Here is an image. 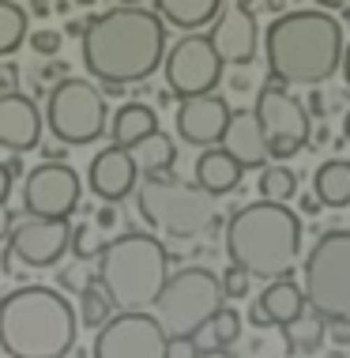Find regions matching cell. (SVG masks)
<instances>
[{
    "instance_id": "cell-1",
    "label": "cell",
    "mask_w": 350,
    "mask_h": 358,
    "mask_svg": "<svg viewBox=\"0 0 350 358\" xmlns=\"http://www.w3.org/2000/svg\"><path fill=\"white\" fill-rule=\"evenodd\" d=\"M166 57V23L154 12L121 4L87 19L83 27V64L94 80L124 87L140 83Z\"/></svg>"
},
{
    "instance_id": "cell-2",
    "label": "cell",
    "mask_w": 350,
    "mask_h": 358,
    "mask_svg": "<svg viewBox=\"0 0 350 358\" xmlns=\"http://www.w3.org/2000/svg\"><path fill=\"white\" fill-rule=\"evenodd\" d=\"M343 45V23L324 8L286 12L264 34L268 69L283 87H320L324 80H332L339 72Z\"/></svg>"
},
{
    "instance_id": "cell-3",
    "label": "cell",
    "mask_w": 350,
    "mask_h": 358,
    "mask_svg": "<svg viewBox=\"0 0 350 358\" xmlns=\"http://www.w3.org/2000/svg\"><path fill=\"white\" fill-rule=\"evenodd\" d=\"M80 317L50 287H19L0 298V351L8 358H64L75 347Z\"/></svg>"
},
{
    "instance_id": "cell-4",
    "label": "cell",
    "mask_w": 350,
    "mask_h": 358,
    "mask_svg": "<svg viewBox=\"0 0 350 358\" xmlns=\"http://www.w3.org/2000/svg\"><path fill=\"white\" fill-rule=\"evenodd\" d=\"M226 253L252 279H283L301 253V219L275 200L245 204L226 222Z\"/></svg>"
},
{
    "instance_id": "cell-5",
    "label": "cell",
    "mask_w": 350,
    "mask_h": 358,
    "mask_svg": "<svg viewBox=\"0 0 350 358\" xmlns=\"http://www.w3.org/2000/svg\"><path fill=\"white\" fill-rule=\"evenodd\" d=\"M99 257V283L110 294L113 309H121V313L151 309L170 279V253L151 234H121Z\"/></svg>"
},
{
    "instance_id": "cell-6",
    "label": "cell",
    "mask_w": 350,
    "mask_h": 358,
    "mask_svg": "<svg viewBox=\"0 0 350 358\" xmlns=\"http://www.w3.org/2000/svg\"><path fill=\"white\" fill-rule=\"evenodd\" d=\"M136 204L154 230L181 241L203 234L215 219V196L211 192H203L200 185H184V181L166 178V173H147V181L136 189Z\"/></svg>"
},
{
    "instance_id": "cell-7",
    "label": "cell",
    "mask_w": 350,
    "mask_h": 358,
    "mask_svg": "<svg viewBox=\"0 0 350 358\" xmlns=\"http://www.w3.org/2000/svg\"><path fill=\"white\" fill-rule=\"evenodd\" d=\"M305 306L324 321H350V230H328L305 257Z\"/></svg>"
},
{
    "instance_id": "cell-8",
    "label": "cell",
    "mask_w": 350,
    "mask_h": 358,
    "mask_svg": "<svg viewBox=\"0 0 350 358\" xmlns=\"http://www.w3.org/2000/svg\"><path fill=\"white\" fill-rule=\"evenodd\" d=\"M226 302L219 287V275L207 268H181L166 279V287L154 298V321L166 336H192L215 317V309Z\"/></svg>"
},
{
    "instance_id": "cell-9",
    "label": "cell",
    "mask_w": 350,
    "mask_h": 358,
    "mask_svg": "<svg viewBox=\"0 0 350 358\" xmlns=\"http://www.w3.org/2000/svg\"><path fill=\"white\" fill-rule=\"evenodd\" d=\"M105 99L94 83L87 80H57V87L50 91V102H45V129L53 132L68 148H87L105 132Z\"/></svg>"
},
{
    "instance_id": "cell-10",
    "label": "cell",
    "mask_w": 350,
    "mask_h": 358,
    "mask_svg": "<svg viewBox=\"0 0 350 358\" xmlns=\"http://www.w3.org/2000/svg\"><path fill=\"white\" fill-rule=\"evenodd\" d=\"M260 121V132L268 140V155L271 159H290L313 136V117H309L305 102L294 99L283 83H268L260 87L256 106H252Z\"/></svg>"
},
{
    "instance_id": "cell-11",
    "label": "cell",
    "mask_w": 350,
    "mask_h": 358,
    "mask_svg": "<svg viewBox=\"0 0 350 358\" xmlns=\"http://www.w3.org/2000/svg\"><path fill=\"white\" fill-rule=\"evenodd\" d=\"M162 72H166V87L177 94V99H192V94H207V91L219 87L222 61H219V53L211 50L207 34L189 31L166 50V57H162Z\"/></svg>"
},
{
    "instance_id": "cell-12",
    "label": "cell",
    "mask_w": 350,
    "mask_h": 358,
    "mask_svg": "<svg viewBox=\"0 0 350 358\" xmlns=\"http://www.w3.org/2000/svg\"><path fill=\"white\" fill-rule=\"evenodd\" d=\"M91 358H166V332L154 313H117L94 328Z\"/></svg>"
},
{
    "instance_id": "cell-13",
    "label": "cell",
    "mask_w": 350,
    "mask_h": 358,
    "mask_svg": "<svg viewBox=\"0 0 350 358\" xmlns=\"http://www.w3.org/2000/svg\"><path fill=\"white\" fill-rule=\"evenodd\" d=\"M80 173L64 162H42L23 181V211L34 219H68L80 208Z\"/></svg>"
},
{
    "instance_id": "cell-14",
    "label": "cell",
    "mask_w": 350,
    "mask_h": 358,
    "mask_svg": "<svg viewBox=\"0 0 350 358\" xmlns=\"http://www.w3.org/2000/svg\"><path fill=\"white\" fill-rule=\"evenodd\" d=\"M68 219H23L8 230V257L4 260H19L27 268H50L68 253Z\"/></svg>"
},
{
    "instance_id": "cell-15",
    "label": "cell",
    "mask_w": 350,
    "mask_h": 358,
    "mask_svg": "<svg viewBox=\"0 0 350 358\" xmlns=\"http://www.w3.org/2000/svg\"><path fill=\"white\" fill-rule=\"evenodd\" d=\"M207 42H211V50L219 53L222 64H233V69L252 64L256 53H260V27H256L252 8L233 4V8H226V12H219Z\"/></svg>"
},
{
    "instance_id": "cell-16",
    "label": "cell",
    "mask_w": 350,
    "mask_h": 358,
    "mask_svg": "<svg viewBox=\"0 0 350 358\" xmlns=\"http://www.w3.org/2000/svg\"><path fill=\"white\" fill-rule=\"evenodd\" d=\"M226 121H230V102L215 91L181 99L177 106V136L192 148H215L222 140Z\"/></svg>"
},
{
    "instance_id": "cell-17",
    "label": "cell",
    "mask_w": 350,
    "mask_h": 358,
    "mask_svg": "<svg viewBox=\"0 0 350 358\" xmlns=\"http://www.w3.org/2000/svg\"><path fill=\"white\" fill-rule=\"evenodd\" d=\"M42 140V113L34 99L19 91H0V148L23 155L34 151Z\"/></svg>"
},
{
    "instance_id": "cell-18",
    "label": "cell",
    "mask_w": 350,
    "mask_h": 358,
    "mask_svg": "<svg viewBox=\"0 0 350 358\" xmlns=\"http://www.w3.org/2000/svg\"><path fill=\"white\" fill-rule=\"evenodd\" d=\"M136 178H140V170H136L129 148H102L99 155L91 159V170H87V181H91V192L105 204H117V200H124L129 192L136 189Z\"/></svg>"
},
{
    "instance_id": "cell-19",
    "label": "cell",
    "mask_w": 350,
    "mask_h": 358,
    "mask_svg": "<svg viewBox=\"0 0 350 358\" xmlns=\"http://www.w3.org/2000/svg\"><path fill=\"white\" fill-rule=\"evenodd\" d=\"M219 148L230 155V159H238L241 170H256V166H268V140L264 132H260V121L252 110H230V121L226 129H222V140Z\"/></svg>"
},
{
    "instance_id": "cell-20",
    "label": "cell",
    "mask_w": 350,
    "mask_h": 358,
    "mask_svg": "<svg viewBox=\"0 0 350 358\" xmlns=\"http://www.w3.org/2000/svg\"><path fill=\"white\" fill-rule=\"evenodd\" d=\"M241 170L238 159H230L222 148H203V155L196 159V185L211 196H226L241 185Z\"/></svg>"
},
{
    "instance_id": "cell-21",
    "label": "cell",
    "mask_w": 350,
    "mask_h": 358,
    "mask_svg": "<svg viewBox=\"0 0 350 358\" xmlns=\"http://www.w3.org/2000/svg\"><path fill=\"white\" fill-rule=\"evenodd\" d=\"M256 306H260V313L268 317V324L283 328L286 321H294L301 309H305V294H301V283L283 275V279H271L268 290L256 298Z\"/></svg>"
},
{
    "instance_id": "cell-22",
    "label": "cell",
    "mask_w": 350,
    "mask_h": 358,
    "mask_svg": "<svg viewBox=\"0 0 350 358\" xmlns=\"http://www.w3.org/2000/svg\"><path fill=\"white\" fill-rule=\"evenodd\" d=\"M219 12L222 0H154V15L177 31H200V27L215 23Z\"/></svg>"
},
{
    "instance_id": "cell-23",
    "label": "cell",
    "mask_w": 350,
    "mask_h": 358,
    "mask_svg": "<svg viewBox=\"0 0 350 358\" xmlns=\"http://www.w3.org/2000/svg\"><path fill=\"white\" fill-rule=\"evenodd\" d=\"M316 204L324 208H347L350 204V159H328L313 173Z\"/></svg>"
},
{
    "instance_id": "cell-24",
    "label": "cell",
    "mask_w": 350,
    "mask_h": 358,
    "mask_svg": "<svg viewBox=\"0 0 350 358\" xmlns=\"http://www.w3.org/2000/svg\"><path fill=\"white\" fill-rule=\"evenodd\" d=\"M129 155L136 162V170L140 173H166L173 166V159H177V148H173V140L166 136V132H147L143 140L129 143Z\"/></svg>"
},
{
    "instance_id": "cell-25",
    "label": "cell",
    "mask_w": 350,
    "mask_h": 358,
    "mask_svg": "<svg viewBox=\"0 0 350 358\" xmlns=\"http://www.w3.org/2000/svg\"><path fill=\"white\" fill-rule=\"evenodd\" d=\"M283 340H286V351H298V355H313L320 343L328 340V321L313 309H301L294 321L283 324Z\"/></svg>"
},
{
    "instance_id": "cell-26",
    "label": "cell",
    "mask_w": 350,
    "mask_h": 358,
    "mask_svg": "<svg viewBox=\"0 0 350 358\" xmlns=\"http://www.w3.org/2000/svg\"><path fill=\"white\" fill-rule=\"evenodd\" d=\"M154 129H159V113H154L151 106H143V102H129V106H121V110H117L110 132H113L117 148H129V143L143 140Z\"/></svg>"
},
{
    "instance_id": "cell-27",
    "label": "cell",
    "mask_w": 350,
    "mask_h": 358,
    "mask_svg": "<svg viewBox=\"0 0 350 358\" xmlns=\"http://www.w3.org/2000/svg\"><path fill=\"white\" fill-rule=\"evenodd\" d=\"M260 200H275V204H286V200L298 196V173L275 162V166H264L260 170Z\"/></svg>"
},
{
    "instance_id": "cell-28",
    "label": "cell",
    "mask_w": 350,
    "mask_h": 358,
    "mask_svg": "<svg viewBox=\"0 0 350 358\" xmlns=\"http://www.w3.org/2000/svg\"><path fill=\"white\" fill-rule=\"evenodd\" d=\"M27 42V12L15 0H0V57H12Z\"/></svg>"
},
{
    "instance_id": "cell-29",
    "label": "cell",
    "mask_w": 350,
    "mask_h": 358,
    "mask_svg": "<svg viewBox=\"0 0 350 358\" xmlns=\"http://www.w3.org/2000/svg\"><path fill=\"white\" fill-rule=\"evenodd\" d=\"M110 317H113V302H110V294L102 290L99 275H94L91 283L83 287V294H80V321L87 328H102Z\"/></svg>"
},
{
    "instance_id": "cell-30",
    "label": "cell",
    "mask_w": 350,
    "mask_h": 358,
    "mask_svg": "<svg viewBox=\"0 0 350 358\" xmlns=\"http://www.w3.org/2000/svg\"><path fill=\"white\" fill-rule=\"evenodd\" d=\"M68 245H72V253L80 257V260H91V257H99L102 249H105V241H102V227L94 219H87L80 222V227L68 234Z\"/></svg>"
},
{
    "instance_id": "cell-31",
    "label": "cell",
    "mask_w": 350,
    "mask_h": 358,
    "mask_svg": "<svg viewBox=\"0 0 350 358\" xmlns=\"http://www.w3.org/2000/svg\"><path fill=\"white\" fill-rule=\"evenodd\" d=\"M249 272H245V268H238V264H230L226 268V272H222L219 275V287H222V298H233V302H238V298H249Z\"/></svg>"
},
{
    "instance_id": "cell-32",
    "label": "cell",
    "mask_w": 350,
    "mask_h": 358,
    "mask_svg": "<svg viewBox=\"0 0 350 358\" xmlns=\"http://www.w3.org/2000/svg\"><path fill=\"white\" fill-rule=\"evenodd\" d=\"M166 358H200L192 336H166Z\"/></svg>"
},
{
    "instance_id": "cell-33",
    "label": "cell",
    "mask_w": 350,
    "mask_h": 358,
    "mask_svg": "<svg viewBox=\"0 0 350 358\" xmlns=\"http://www.w3.org/2000/svg\"><path fill=\"white\" fill-rule=\"evenodd\" d=\"M31 45H34L38 57H53L57 50H61V34L57 31H38V34H31Z\"/></svg>"
},
{
    "instance_id": "cell-34",
    "label": "cell",
    "mask_w": 350,
    "mask_h": 358,
    "mask_svg": "<svg viewBox=\"0 0 350 358\" xmlns=\"http://www.w3.org/2000/svg\"><path fill=\"white\" fill-rule=\"evenodd\" d=\"M15 173H19V159L0 162V204H4L8 196H12V181H15Z\"/></svg>"
},
{
    "instance_id": "cell-35",
    "label": "cell",
    "mask_w": 350,
    "mask_h": 358,
    "mask_svg": "<svg viewBox=\"0 0 350 358\" xmlns=\"http://www.w3.org/2000/svg\"><path fill=\"white\" fill-rule=\"evenodd\" d=\"M328 340L335 347H350V321H328Z\"/></svg>"
},
{
    "instance_id": "cell-36",
    "label": "cell",
    "mask_w": 350,
    "mask_h": 358,
    "mask_svg": "<svg viewBox=\"0 0 350 358\" xmlns=\"http://www.w3.org/2000/svg\"><path fill=\"white\" fill-rule=\"evenodd\" d=\"M309 99H313V102L305 106V110H309V117H324V113H328V94L313 91V94H309Z\"/></svg>"
},
{
    "instance_id": "cell-37",
    "label": "cell",
    "mask_w": 350,
    "mask_h": 358,
    "mask_svg": "<svg viewBox=\"0 0 350 358\" xmlns=\"http://www.w3.org/2000/svg\"><path fill=\"white\" fill-rule=\"evenodd\" d=\"M38 80H64V64L61 61H53V64H45L42 72H38Z\"/></svg>"
},
{
    "instance_id": "cell-38",
    "label": "cell",
    "mask_w": 350,
    "mask_h": 358,
    "mask_svg": "<svg viewBox=\"0 0 350 358\" xmlns=\"http://www.w3.org/2000/svg\"><path fill=\"white\" fill-rule=\"evenodd\" d=\"M316 8H324V12H350V0H316Z\"/></svg>"
},
{
    "instance_id": "cell-39",
    "label": "cell",
    "mask_w": 350,
    "mask_h": 358,
    "mask_svg": "<svg viewBox=\"0 0 350 358\" xmlns=\"http://www.w3.org/2000/svg\"><path fill=\"white\" fill-rule=\"evenodd\" d=\"M94 222H99V227H102V230H110V227H113V222H117V211H113V208H102V211H99V215H94Z\"/></svg>"
},
{
    "instance_id": "cell-40",
    "label": "cell",
    "mask_w": 350,
    "mask_h": 358,
    "mask_svg": "<svg viewBox=\"0 0 350 358\" xmlns=\"http://www.w3.org/2000/svg\"><path fill=\"white\" fill-rule=\"evenodd\" d=\"M339 72H343V80H347V87H350V42L343 45V57H339Z\"/></svg>"
},
{
    "instance_id": "cell-41",
    "label": "cell",
    "mask_w": 350,
    "mask_h": 358,
    "mask_svg": "<svg viewBox=\"0 0 350 358\" xmlns=\"http://www.w3.org/2000/svg\"><path fill=\"white\" fill-rule=\"evenodd\" d=\"M8 230H12V211H8L4 204H0V241L8 238Z\"/></svg>"
},
{
    "instance_id": "cell-42",
    "label": "cell",
    "mask_w": 350,
    "mask_h": 358,
    "mask_svg": "<svg viewBox=\"0 0 350 358\" xmlns=\"http://www.w3.org/2000/svg\"><path fill=\"white\" fill-rule=\"evenodd\" d=\"M316 208H320V204H316V196H305V200H301V211H305V215H313Z\"/></svg>"
},
{
    "instance_id": "cell-43",
    "label": "cell",
    "mask_w": 350,
    "mask_h": 358,
    "mask_svg": "<svg viewBox=\"0 0 350 358\" xmlns=\"http://www.w3.org/2000/svg\"><path fill=\"white\" fill-rule=\"evenodd\" d=\"M343 136H347V143H350V110H347V117H343Z\"/></svg>"
},
{
    "instance_id": "cell-44",
    "label": "cell",
    "mask_w": 350,
    "mask_h": 358,
    "mask_svg": "<svg viewBox=\"0 0 350 358\" xmlns=\"http://www.w3.org/2000/svg\"><path fill=\"white\" fill-rule=\"evenodd\" d=\"M324 358H350V351H332V355H324Z\"/></svg>"
},
{
    "instance_id": "cell-45",
    "label": "cell",
    "mask_w": 350,
    "mask_h": 358,
    "mask_svg": "<svg viewBox=\"0 0 350 358\" xmlns=\"http://www.w3.org/2000/svg\"><path fill=\"white\" fill-rule=\"evenodd\" d=\"M268 4H271V8H275V12H279V8H283V0H268Z\"/></svg>"
},
{
    "instance_id": "cell-46",
    "label": "cell",
    "mask_w": 350,
    "mask_h": 358,
    "mask_svg": "<svg viewBox=\"0 0 350 358\" xmlns=\"http://www.w3.org/2000/svg\"><path fill=\"white\" fill-rule=\"evenodd\" d=\"M75 4H94V0H75Z\"/></svg>"
},
{
    "instance_id": "cell-47",
    "label": "cell",
    "mask_w": 350,
    "mask_h": 358,
    "mask_svg": "<svg viewBox=\"0 0 350 358\" xmlns=\"http://www.w3.org/2000/svg\"><path fill=\"white\" fill-rule=\"evenodd\" d=\"M64 358H68V355H64ZM72 358H83V355H72Z\"/></svg>"
}]
</instances>
